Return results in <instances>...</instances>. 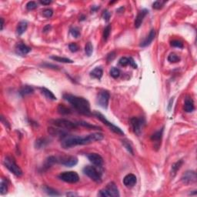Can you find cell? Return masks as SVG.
<instances>
[{
    "instance_id": "cell-1",
    "label": "cell",
    "mask_w": 197,
    "mask_h": 197,
    "mask_svg": "<svg viewBox=\"0 0 197 197\" xmlns=\"http://www.w3.org/2000/svg\"><path fill=\"white\" fill-rule=\"evenodd\" d=\"M104 136L100 132L92 133L84 137L81 136H65L62 140V147L64 149H70L78 145H87L89 143H94L96 141H101L103 139Z\"/></svg>"
},
{
    "instance_id": "cell-2",
    "label": "cell",
    "mask_w": 197,
    "mask_h": 197,
    "mask_svg": "<svg viewBox=\"0 0 197 197\" xmlns=\"http://www.w3.org/2000/svg\"><path fill=\"white\" fill-rule=\"evenodd\" d=\"M63 98L70 102L78 113L85 116L92 115L91 110H90V104L87 100L79 96L68 94V93L64 94Z\"/></svg>"
},
{
    "instance_id": "cell-3",
    "label": "cell",
    "mask_w": 197,
    "mask_h": 197,
    "mask_svg": "<svg viewBox=\"0 0 197 197\" xmlns=\"http://www.w3.org/2000/svg\"><path fill=\"white\" fill-rule=\"evenodd\" d=\"M3 162H4L5 166L12 173H13L16 176H21L22 175V169L16 164V162H15V159H13V157L10 156H6Z\"/></svg>"
},
{
    "instance_id": "cell-4",
    "label": "cell",
    "mask_w": 197,
    "mask_h": 197,
    "mask_svg": "<svg viewBox=\"0 0 197 197\" xmlns=\"http://www.w3.org/2000/svg\"><path fill=\"white\" fill-rule=\"evenodd\" d=\"M98 196L105 197H117L119 196V193L116 185L113 182H111L107 184L106 188L100 191V193H98Z\"/></svg>"
},
{
    "instance_id": "cell-5",
    "label": "cell",
    "mask_w": 197,
    "mask_h": 197,
    "mask_svg": "<svg viewBox=\"0 0 197 197\" xmlns=\"http://www.w3.org/2000/svg\"><path fill=\"white\" fill-rule=\"evenodd\" d=\"M50 123H52V125L60 128V129H73L78 126L77 123H72V122L65 119H52V120H50Z\"/></svg>"
},
{
    "instance_id": "cell-6",
    "label": "cell",
    "mask_w": 197,
    "mask_h": 197,
    "mask_svg": "<svg viewBox=\"0 0 197 197\" xmlns=\"http://www.w3.org/2000/svg\"><path fill=\"white\" fill-rule=\"evenodd\" d=\"M83 173L95 182H100L102 180V173L95 166H87L83 169Z\"/></svg>"
},
{
    "instance_id": "cell-7",
    "label": "cell",
    "mask_w": 197,
    "mask_h": 197,
    "mask_svg": "<svg viewBox=\"0 0 197 197\" xmlns=\"http://www.w3.org/2000/svg\"><path fill=\"white\" fill-rule=\"evenodd\" d=\"M93 115L95 116V117H97V119H100V121L102 122V123H103L106 126H108V127L109 128V129L112 130L113 132H115L116 134L121 135V136H123L124 135V132L122 131V129L120 128L115 126L114 124H113L112 123H110V122H109L102 114H101V113H99V112H94V113H93Z\"/></svg>"
},
{
    "instance_id": "cell-8",
    "label": "cell",
    "mask_w": 197,
    "mask_h": 197,
    "mask_svg": "<svg viewBox=\"0 0 197 197\" xmlns=\"http://www.w3.org/2000/svg\"><path fill=\"white\" fill-rule=\"evenodd\" d=\"M58 178L64 182L69 183H76L79 180V176L78 174L73 171L62 173L58 175Z\"/></svg>"
},
{
    "instance_id": "cell-9",
    "label": "cell",
    "mask_w": 197,
    "mask_h": 197,
    "mask_svg": "<svg viewBox=\"0 0 197 197\" xmlns=\"http://www.w3.org/2000/svg\"><path fill=\"white\" fill-rule=\"evenodd\" d=\"M130 123L132 127L133 132L136 135H139L142 132L143 127L145 126V119L143 118H138V117H132L130 119Z\"/></svg>"
},
{
    "instance_id": "cell-10",
    "label": "cell",
    "mask_w": 197,
    "mask_h": 197,
    "mask_svg": "<svg viewBox=\"0 0 197 197\" xmlns=\"http://www.w3.org/2000/svg\"><path fill=\"white\" fill-rule=\"evenodd\" d=\"M109 97H110V95H109V93L108 91H106V90L100 91L98 93L97 98H96L97 104L103 109H107Z\"/></svg>"
},
{
    "instance_id": "cell-11",
    "label": "cell",
    "mask_w": 197,
    "mask_h": 197,
    "mask_svg": "<svg viewBox=\"0 0 197 197\" xmlns=\"http://www.w3.org/2000/svg\"><path fill=\"white\" fill-rule=\"evenodd\" d=\"M181 180H182V182L186 185L196 183L197 180L196 173L195 171H193V170L186 171V173H183V175H182Z\"/></svg>"
},
{
    "instance_id": "cell-12",
    "label": "cell",
    "mask_w": 197,
    "mask_h": 197,
    "mask_svg": "<svg viewBox=\"0 0 197 197\" xmlns=\"http://www.w3.org/2000/svg\"><path fill=\"white\" fill-rule=\"evenodd\" d=\"M58 162L67 167H72L78 163V159L75 156H62L57 159Z\"/></svg>"
},
{
    "instance_id": "cell-13",
    "label": "cell",
    "mask_w": 197,
    "mask_h": 197,
    "mask_svg": "<svg viewBox=\"0 0 197 197\" xmlns=\"http://www.w3.org/2000/svg\"><path fill=\"white\" fill-rule=\"evenodd\" d=\"M89 160L96 166H101L103 164V159L98 153H89L87 155Z\"/></svg>"
},
{
    "instance_id": "cell-14",
    "label": "cell",
    "mask_w": 197,
    "mask_h": 197,
    "mask_svg": "<svg viewBox=\"0 0 197 197\" xmlns=\"http://www.w3.org/2000/svg\"><path fill=\"white\" fill-rule=\"evenodd\" d=\"M136 176L134 174H128L123 179V183L126 187H132L136 183Z\"/></svg>"
},
{
    "instance_id": "cell-15",
    "label": "cell",
    "mask_w": 197,
    "mask_h": 197,
    "mask_svg": "<svg viewBox=\"0 0 197 197\" xmlns=\"http://www.w3.org/2000/svg\"><path fill=\"white\" fill-rule=\"evenodd\" d=\"M149 11H148L147 9H143V10H141L139 13H138V15H137L136 18V19H135V27L136 28H139V26H141V24L143 22V19H144V18L145 16L148 14Z\"/></svg>"
},
{
    "instance_id": "cell-16",
    "label": "cell",
    "mask_w": 197,
    "mask_h": 197,
    "mask_svg": "<svg viewBox=\"0 0 197 197\" xmlns=\"http://www.w3.org/2000/svg\"><path fill=\"white\" fill-rule=\"evenodd\" d=\"M155 36H156V32H155L154 29H152V30L150 31V33H149V35L146 36V38H145L143 42H141L140 43L141 47H145V46H149L152 42V40L155 39Z\"/></svg>"
},
{
    "instance_id": "cell-17",
    "label": "cell",
    "mask_w": 197,
    "mask_h": 197,
    "mask_svg": "<svg viewBox=\"0 0 197 197\" xmlns=\"http://www.w3.org/2000/svg\"><path fill=\"white\" fill-rule=\"evenodd\" d=\"M30 51L31 48L23 43H19L16 46V52L18 54L21 55V56H25V55L28 54Z\"/></svg>"
},
{
    "instance_id": "cell-18",
    "label": "cell",
    "mask_w": 197,
    "mask_h": 197,
    "mask_svg": "<svg viewBox=\"0 0 197 197\" xmlns=\"http://www.w3.org/2000/svg\"><path fill=\"white\" fill-rule=\"evenodd\" d=\"M49 132L51 135L53 136H60L62 138H65V136H67V133L64 131V129H55L53 127L49 128Z\"/></svg>"
},
{
    "instance_id": "cell-19",
    "label": "cell",
    "mask_w": 197,
    "mask_h": 197,
    "mask_svg": "<svg viewBox=\"0 0 197 197\" xmlns=\"http://www.w3.org/2000/svg\"><path fill=\"white\" fill-rule=\"evenodd\" d=\"M194 102L193 100L189 97L186 98L185 100V105H184V110L186 113H191L194 110Z\"/></svg>"
},
{
    "instance_id": "cell-20",
    "label": "cell",
    "mask_w": 197,
    "mask_h": 197,
    "mask_svg": "<svg viewBox=\"0 0 197 197\" xmlns=\"http://www.w3.org/2000/svg\"><path fill=\"white\" fill-rule=\"evenodd\" d=\"M26 29H27V22L26 21H21L19 22L17 26V29H16V33L17 35L21 36L26 32Z\"/></svg>"
},
{
    "instance_id": "cell-21",
    "label": "cell",
    "mask_w": 197,
    "mask_h": 197,
    "mask_svg": "<svg viewBox=\"0 0 197 197\" xmlns=\"http://www.w3.org/2000/svg\"><path fill=\"white\" fill-rule=\"evenodd\" d=\"M102 74H103V71H102V69L100 67H96L90 72V76L94 79H100L102 78Z\"/></svg>"
},
{
    "instance_id": "cell-22",
    "label": "cell",
    "mask_w": 197,
    "mask_h": 197,
    "mask_svg": "<svg viewBox=\"0 0 197 197\" xmlns=\"http://www.w3.org/2000/svg\"><path fill=\"white\" fill-rule=\"evenodd\" d=\"M58 162L57 160L56 157H54V156H49L46 159V162H45V164L43 166V168L46 169H48L49 168L52 166V165H54L56 162Z\"/></svg>"
},
{
    "instance_id": "cell-23",
    "label": "cell",
    "mask_w": 197,
    "mask_h": 197,
    "mask_svg": "<svg viewBox=\"0 0 197 197\" xmlns=\"http://www.w3.org/2000/svg\"><path fill=\"white\" fill-rule=\"evenodd\" d=\"M40 90H41L42 93L44 94L46 98L52 100H56V97L55 96L54 94L50 91L49 89H46V88H44V87H41V88H40Z\"/></svg>"
},
{
    "instance_id": "cell-24",
    "label": "cell",
    "mask_w": 197,
    "mask_h": 197,
    "mask_svg": "<svg viewBox=\"0 0 197 197\" xmlns=\"http://www.w3.org/2000/svg\"><path fill=\"white\" fill-rule=\"evenodd\" d=\"M33 92H34V89H33V88L32 86H23L21 88V89H20L19 93L21 94V95L24 96V95L32 94Z\"/></svg>"
},
{
    "instance_id": "cell-25",
    "label": "cell",
    "mask_w": 197,
    "mask_h": 197,
    "mask_svg": "<svg viewBox=\"0 0 197 197\" xmlns=\"http://www.w3.org/2000/svg\"><path fill=\"white\" fill-rule=\"evenodd\" d=\"M57 110H58V113L62 114V115H68V114H70L72 113L70 109L66 107L65 106H64L63 104L58 105Z\"/></svg>"
},
{
    "instance_id": "cell-26",
    "label": "cell",
    "mask_w": 197,
    "mask_h": 197,
    "mask_svg": "<svg viewBox=\"0 0 197 197\" xmlns=\"http://www.w3.org/2000/svg\"><path fill=\"white\" fill-rule=\"evenodd\" d=\"M162 132H163V128L161 129L160 130H159V131L155 132L154 134L152 135V140L154 141V142H159V141H161L162 137Z\"/></svg>"
},
{
    "instance_id": "cell-27",
    "label": "cell",
    "mask_w": 197,
    "mask_h": 197,
    "mask_svg": "<svg viewBox=\"0 0 197 197\" xmlns=\"http://www.w3.org/2000/svg\"><path fill=\"white\" fill-rule=\"evenodd\" d=\"M182 163H183L182 160H180L179 162H175V163H174V164L172 166L171 174H172V175H173V176H174V175L176 174V173H177L178 170H179V169L181 168Z\"/></svg>"
},
{
    "instance_id": "cell-28",
    "label": "cell",
    "mask_w": 197,
    "mask_h": 197,
    "mask_svg": "<svg viewBox=\"0 0 197 197\" xmlns=\"http://www.w3.org/2000/svg\"><path fill=\"white\" fill-rule=\"evenodd\" d=\"M0 193L2 195H4L7 193L8 191V184H7L6 180H5L4 179H2L1 180V184H0Z\"/></svg>"
},
{
    "instance_id": "cell-29",
    "label": "cell",
    "mask_w": 197,
    "mask_h": 197,
    "mask_svg": "<svg viewBox=\"0 0 197 197\" xmlns=\"http://www.w3.org/2000/svg\"><path fill=\"white\" fill-rule=\"evenodd\" d=\"M50 58L53 59V60L56 61V62H59V63H72L73 61L70 59L68 58H63V57H59V56H51Z\"/></svg>"
},
{
    "instance_id": "cell-30",
    "label": "cell",
    "mask_w": 197,
    "mask_h": 197,
    "mask_svg": "<svg viewBox=\"0 0 197 197\" xmlns=\"http://www.w3.org/2000/svg\"><path fill=\"white\" fill-rule=\"evenodd\" d=\"M48 141L46 140V139H44V138H40V139H37L36 142V147L37 149H41V148L44 147L45 145L47 144Z\"/></svg>"
},
{
    "instance_id": "cell-31",
    "label": "cell",
    "mask_w": 197,
    "mask_h": 197,
    "mask_svg": "<svg viewBox=\"0 0 197 197\" xmlns=\"http://www.w3.org/2000/svg\"><path fill=\"white\" fill-rule=\"evenodd\" d=\"M78 125H80V126H84V127L89 128V129H101L99 126H93V125H91V124H89V123H86V122L84 121H79V123H77Z\"/></svg>"
},
{
    "instance_id": "cell-32",
    "label": "cell",
    "mask_w": 197,
    "mask_h": 197,
    "mask_svg": "<svg viewBox=\"0 0 197 197\" xmlns=\"http://www.w3.org/2000/svg\"><path fill=\"white\" fill-rule=\"evenodd\" d=\"M44 190L47 193L48 195L49 196H59V193H58L56 190H55L53 189L50 188V187H48V186H45L44 187Z\"/></svg>"
},
{
    "instance_id": "cell-33",
    "label": "cell",
    "mask_w": 197,
    "mask_h": 197,
    "mask_svg": "<svg viewBox=\"0 0 197 197\" xmlns=\"http://www.w3.org/2000/svg\"><path fill=\"white\" fill-rule=\"evenodd\" d=\"M85 52H86V53L88 56H90L93 54V46L91 42H87L86 45V47H85Z\"/></svg>"
},
{
    "instance_id": "cell-34",
    "label": "cell",
    "mask_w": 197,
    "mask_h": 197,
    "mask_svg": "<svg viewBox=\"0 0 197 197\" xmlns=\"http://www.w3.org/2000/svg\"><path fill=\"white\" fill-rule=\"evenodd\" d=\"M109 73H110V76L114 79L118 78V77L120 76V71H119V70L115 67H113L111 69Z\"/></svg>"
},
{
    "instance_id": "cell-35",
    "label": "cell",
    "mask_w": 197,
    "mask_h": 197,
    "mask_svg": "<svg viewBox=\"0 0 197 197\" xmlns=\"http://www.w3.org/2000/svg\"><path fill=\"white\" fill-rule=\"evenodd\" d=\"M111 33V26L110 25H109L105 28L104 31H103V35H102V37H103V39H104L105 41H106L107 39H108L109 36V34Z\"/></svg>"
},
{
    "instance_id": "cell-36",
    "label": "cell",
    "mask_w": 197,
    "mask_h": 197,
    "mask_svg": "<svg viewBox=\"0 0 197 197\" xmlns=\"http://www.w3.org/2000/svg\"><path fill=\"white\" fill-rule=\"evenodd\" d=\"M168 60L170 63H177V62L180 60V56H178L177 55L174 54V53H171L168 56Z\"/></svg>"
},
{
    "instance_id": "cell-37",
    "label": "cell",
    "mask_w": 197,
    "mask_h": 197,
    "mask_svg": "<svg viewBox=\"0 0 197 197\" xmlns=\"http://www.w3.org/2000/svg\"><path fill=\"white\" fill-rule=\"evenodd\" d=\"M37 7H38V5L34 1H30L26 4V9L28 10H33V9H36Z\"/></svg>"
},
{
    "instance_id": "cell-38",
    "label": "cell",
    "mask_w": 197,
    "mask_h": 197,
    "mask_svg": "<svg viewBox=\"0 0 197 197\" xmlns=\"http://www.w3.org/2000/svg\"><path fill=\"white\" fill-rule=\"evenodd\" d=\"M52 14H53V11L50 9H46L42 11V15H43V16H45V17L46 18L52 17Z\"/></svg>"
},
{
    "instance_id": "cell-39",
    "label": "cell",
    "mask_w": 197,
    "mask_h": 197,
    "mask_svg": "<svg viewBox=\"0 0 197 197\" xmlns=\"http://www.w3.org/2000/svg\"><path fill=\"white\" fill-rule=\"evenodd\" d=\"M163 4H164V2H162V1H156L152 4V7L155 9H160L163 6Z\"/></svg>"
},
{
    "instance_id": "cell-40",
    "label": "cell",
    "mask_w": 197,
    "mask_h": 197,
    "mask_svg": "<svg viewBox=\"0 0 197 197\" xmlns=\"http://www.w3.org/2000/svg\"><path fill=\"white\" fill-rule=\"evenodd\" d=\"M119 64L122 66H126V65H129V58H126V57H123L119 59Z\"/></svg>"
},
{
    "instance_id": "cell-41",
    "label": "cell",
    "mask_w": 197,
    "mask_h": 197,
    "mask_svg": "<svg viewBox=\"0 0 197 197\" xmlns=\"http://www.w3.org/2000/svg\"><path fill=\"white\" fill-rule=\"evenodd\" d=\"M69 48H70V51H71L72 52H76L79 50L78 45L76 43H75V42H72V43H70V45H69Z\"/></svg>"
},
{
    "instance_id": "cell-42",
    "label": "cell",
    "mask_w": 197,
    "mask_h": 197,
    "mask_svg": "<svg viewBox=\"0 0 197 197\" xmlns=\"http://www.w3.org/2000/svg\"><path fill=\"white\" fill-rule=\"evenodd\" d=\"M70 33H71V35L72 36L75 38H78L79 36V31L77 28L76 27H74V28H72L70 29Z\"/></svg>"
},
{
    "instance_id": "cell-43",
    "label": "cell",
    "mask_w": 197,
    "mask_h": 197,
    "mask_svg": "<svg viewBox=\"0 0 197 197\" xmlns=\"http://www.w3.org/2000/svg\"><path fill=\"white\" fill-rule=\"evenodd\" d=\"M171 46H173V47L183 48V44L182 43V42L179 41V40H173V41H172Z\"/></svg>"
},
{
    "instance_id": "cell-44",
    "label": "cell",
    "mask_w": 197,
    "mask_h": 197,
    "mask_svg": "<svg viewBox=\"0 0 197 197\" xmlns=\"http://www.w3.org/2000/svg\"><path fill=\"white\" fill-rule=\"evenodd\" d=\"M110 16H111L110 13H109L107 9H106V10L103 11V13H102V18H103V19H104L105 21L108 22L109 20V19H110Z\"/></svg>"
},
{
    "instance_id": "cell-45",
    "label": "cell",
    "mask_w": 197,
    "mask_h": 197,
    "mask_svg": "<svg viewBox=\"0 0 197 197\" xmlns=\"http://www.w3.org/2000/svg\"><path fill=\"white\" fill-rule=\"evenodd\" d=\"M129 65H130L132 66V68H134V69H136L137 68V65L136 62L134 61V59L132 58V57H129Z\"/></svg>"
},
{
    "instance_id": "cell-46",
    "label": "cell",
    "mask_w": 197,
    "mask_h": 197,
    "mask_svg": "<svg viewBox=\"0 0 197 197\" xmlns=\"http://www.w3.org/2000/svg\"><path fill=\"white\" fill-rule=\"evenodd\" d=\"M116 57V53L114 52H112L111 53H109V54L107 56V60H108V62H110V61H112L113 59V58H115Z\"/></svg>"
},
{
    "instance_id": "cell-47",
    "label": "cell",
    "mask_w": 197,
    "mask_h": 197,
    "mask_svg": "<svg viewBox=\"0 0 197 197\" xmlns=\"http://www.w3.org/2000/svg\"><path fill=\"white\" fill-rule=\"evenodd\" d=\"M123 143H124V145H125V147H126V149H127L128 151L130 152H131V153H132V154H133V152H132V147L130 146L129 144V143H126V141H124Z\"/></svg>"
},
{
    "instance_id": "cell-48",
    "label": "cell",
    "mask_w": 197,
    "mask_h": 197,
    "mask_svg": "<svg viewBox=\"0 0 197 197\" xmlns=\"http://www.w3.org/2000/svg\"><path fill=\"white\" fill-rule=\"evenodd\" d=\"M173 99L172 98L171 100H170V101H169V106H168V110H169V111L171 110V108H172V106H173Z\"/></svg>"
},
{
    "instance_id": "cell-49",
    "label": "cell",
    "mask_w": 197,
    "mask_h": 197,
    "mask_svg": "<svg viewBox=\"0 0 197 197\" xmlns=\"http://www.w3.org/2000/svg\"><path fill=\"white\" fill-rule=\"evenodd\" d=\"M40 3L42 5H49L51 3V1H49V0H47V1H46V0H41Z\"/></svg>"
},
{
    "instance_id": "cell-50",
    "label": "cell",
    "mask_w": 197,
    "mask_h": 197,
    "mask_svg": "<svg viewBox=\"0 0 197 197\" xmlns=\"http://www.w3.org/2000/svg\"><path fill=\"white\" fill-rule=\"evenodd\" d=\"M50 28H51V26H50V25H47V26L44 27L43 32H45V33H46V32H47V31H49Z\"/></svg>"
},
{
    "instance_id": "cell-51",
    "label": "cell",
    "mask_w": 197,
    "mask_h": 197,
    "mask_svg": "<svg viewBox=\"0 0 197 197\" xmlns=\"http://www.w3.org/2000/svg\"><path fill=\"white\" fill-rule=\"evenodd\" d=\"M0 20H1V30H2L3 26H4V19H3V18H1Z\"/></svg>"
},
{
    "instance_id": "cell-52",
    "label": "cell",
    "mask_w": 197,
    "mask_h": 197,
    "mask_svg": "<svg viewBox=\"0 0 197 197\" xmlns=\"http://www.w3.org/2000/svg\"><path fill=\"white\" fill-rule=\"evenodd\" d=\"M100 9V6H93V8H92V12H95V10H97V9Z\"/></svg>"
}]
</instances>
